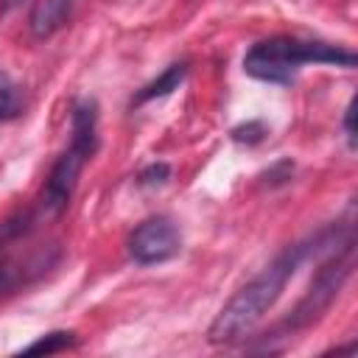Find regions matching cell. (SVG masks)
Here are the masks:
<instances>
[{
    "mask_svg": "<svg viewBox=\"0 0 358 358\" xmlns=\"http://www.w3.org/2000/svg\"><path fill=\"white\" fill-rule=\"evenodd\" d=\"M263 134H266V129H263V123H257V120L232 129V140H235V143H249V145H252V143H260Z\"/></svg>",
    "mask_w": 358,
    "mask_h": 358,
    "instance_id": "7c38bea8",
    "label": "cell"
},
{
    "mask_svg": "<svg viewBox=\"0 0 358 358\" xmlns=\"http://www.w3.org/2000/svg\"><path fill=\"white\" fill-rule=\"evenodd\" d=\"M352 117H355V101H350L347 109H344V131H347L350 148H355V126H352Z\"/></svg>",
    "mask_w": 358,
    "mask_h": 358,
    "instance_id": "4fadbf2b",
    "label": "cell"
},
{
    "mask_svg": "<svg viewBox=\"0 0 358 358\" xmlns=\"http://www.w3.org/2000/svg\"><path fill=\"white\" fill-rule=\"evenodd\" d=\"M70 11H73V0H36V6L31 11V20H28L31 34L36 39L53 36L59 28L67 25Z\"/></svg>",
    "mask_w": 358,
    "mask_h": 358,
    "instance_id": "8992f818",
    "label": "cell"
},
{
    "mask_svg": "<svg viewBox=\"0 0 358 358\" xmlns=\"http://www.w3.org/2000/svg\"><path fill=\"white\" fill-rule=\"evenodd\" d=\"M352 271V232H347L338 246L333 249V255L322 263V268L316 271V277L310 280V288L305 291V296L299 299V305L291 310V316L285 319L288 333H296L302 327H310L313 322L322 319V313L333 305V299L338 296L341 285L347 282Z\"/></svg>",
    "mask_w": 358,
    "mask_h": 358,
    "instance_id": "277c9868",
    "label": "cell"
},
{
    "mask_svg": "<svg viewBox=\"0 0 358 358\" xmlns=\"http://www.w3.org/2000/svg\"><path fill=\"white\" fill-rule=\"evenodd\" d=\"M350 232V229H347ZM344 232V235H347ZM338 232L336 229H324L308 241H299L294 246H285L260 274H255L224 308L221 313L213 319L207 338L210 344H235L241 338H246L260 322L263 316L274 308V302L280 299L282 288L288 285V280L296 274V268L302 266V260H308L313 252L338 243Z\"/></svg>",
    "mask_w": 358,
    "mask_h": 358,
    "instance_id": "6da1fadb",
    "label": "cell"
},
{
    "mask_svg": "<svg viewBox=\"0 0 358 358\" xmlns=\"http://www.w3.org/2000/svg\"><path fill=\"white\" fill-rule=\"evenodd\" d=\"M185 76H187V62H173L171 67H165L154 81H148L137 95H134V106H140V103H148V101H154V98H165V95H171L173 90H179V84L185 81Z\"/></svg>",
    "mask_w": 358,
    "mask_h": 358,
    "instance_id": "52a82bcc",
    "label": "cell"
},
{
    "mask_svg": "<svg viewBox=\"0 0 358 358\" xmlns=\"http://www.w3.org/2000/svg\"><path fill=\"white\" fill-rule=\"evenodd\" d=\"M17 6H22V0H0V14H8V11H14Z\"/></svg>",
    "mask_w": 358,
    "mask_h": 358,
    "instance_id": "5bb4252c",
    "label": "cell"
},
{
    "mask_svg": "<svg viewBox=\"0 0 358 358\" xmlns=\"http://www.w3.org/2000/svg\"><path fill=\"white\" fill-rule=\"evenodd\" d=\"M355 53L341 45L296 39V36H271L252 45L243 56V70L268 84H291L302 64H336L355 67Z\"/></svg>",
    "mask_w": 358,
    "mask_h": 358,
    "instance_id": "7a4b0ae2",
    "label": "cell"
},
{
    "mask_svg": "<svg viewBox=\"0 0 358 358\" xmlns=\"http://www.w3.org/2000/svg\"><path fill=\"white\" fill-rule=\"evenodd\" d=\"M168 176H171L168 162H151V165L137 176V182H140L143 187H154V185H162Z\"/></svg>",
    "mask_w": 358,
    "mask_h": 358,
    "instance_id": "8fae6325",
    "label": "cell"
},
{
    "mask_svg": "<svg viewBox=\"0 0 358 358\" xmlns=\"http://www.w3.org/2000/svg\"><path fill=\"white\" fill-rule=\"evenodd\" d=\"M73 344H76V333H70V330H53V333L36 338L34 344H28L25 352L28 355H53V352H62V350H67Z\"/></svg>",
    "mask_w": 358,
    "mask_h": 358,
    "instance_id": "9c48e42d",
    "label": "cell"
},
{
    "mask_svg": "<svg viewBox=\"0 0 358 358\" xmlns=\"http://www.w3.org/2000/svg\"><path fill=\"white\" fill-rule=\"evenodd\" d=\"M22 92L11 81H0V123H8L22 115Z\"/></svg>",
    "mask_w": 358,
    "mask_h": 358,
    "instance_id": "30bf717a",
    "label": "cell"
},
{
    "mask_svg": "<svg viewBox=\"0 0 358 358\" xmlns=\"http://www.w3.org/2000/svg\"><path fill=\"white\" fill-rule=\"evenodd\" d=\"M34 229V215L31 213H14L6 221H0V255L11 249L20 238H25Z\"/></svg>",
    "mask_w": 358,
    "mask_h": 358,
    "instance_id": "ba28073f",
    "label": "cell"
},
{
    "mask_svg": "<svg viewBox=\"0 0 358 358\" xmlns=\"http://www.w3.org/2000/svg\"><path fill=\"white\" fill-rule=\"evenodd\" d=\"M126 246H129V257L134 263L159 266V263H168L171 257H176L182 252V232L171 218L154 215V218H145L143 224L134 227Z\"/></svg>",
    "mask_w": 358,
    "mask_h": 358,
    "instance_id": "5b68a950",
    "label": "cell"
},
{
    "mask_svg": "<svg viewBox=\"0 0 358 358\" xmlns=\"http://www.w3.org/2000/svg\"><path fill=\"white\" fill-rule=\"evenodd\" d=\"M95 151H98V103L84 98L73 106L70 145L56 159V165L50 168L48 182H45L42 196H39V207L45 215H59L70 204L78 173L87 165V159H92Z\"/></svg>",
    "mask_w": 358,
    "mask_h": 358,
    "instance_id": "3957f363",
    "label": "cell"
}]
</instances>
